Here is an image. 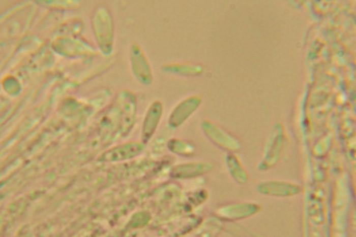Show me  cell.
<instances>
[{
    "label": "cell",
    "mask_w": 356,
    "mask_h": 237,
    "mask_svg": "<svg viewBox=\"0 0 356 237\" xmlns=\"http://www.w3.org/2000/svg\"><path fill=\"white\" fill-rule=\"evenodd\" d=\"M201 168L200 165L197 163H189L179 165L174 168L172 174L174 177H185L191 176Z\"/></svg>",
    "instance_id": "obj_7"
},
{
    "label": "cell",
    "mask_w": 356,
    "mask_h": 237,
    "mask_svg": "<svg viewBox=\"0 0 356 237\" xmlns=\"http://www.w3.org/2000/svg\"><path fill=\"white\" fill-rule=\"evenodd\" d=\"M165 71L181 75L194 76L202 71L200 66L193 64H174L165 66Z\"/></svg>",
    "instance_id": "obj_6"
},
{
    "label": "cell",
    "mask_w": 356,
    "mask_h": 237,
    "mask_svg": "<svg viewBox=\"0 0 356 237\" xmlns=\"http://www.w3.org/2000/svg\"><path fill=\"white\" fill-rule=\"evenodd\" d=\"M169 147L173 152L183 155L188 154L191 150L189 145L179 140L171 141Z\"/></svg>",
    "instance_id": "obj_8"
},
{
    "label": "cell",
    "mask_w": 356,
    "mask_h": 237,
    "mask_svg": "<svg viewBox=\"0 0 356 237\" xmlns=\"http://www.w3.org/2000/svg\"><path fill=\"white\" fill-rule=\"evenodd\" d=\"M93 24L100 47L105 52H110L113 36V22L110 14L105 9H98L93 16Z\"/></svg>",
    "instance_id": "obj_2"
},
{
    "label": "cell",
    "mask_w": 356,
    "mask_h": 237,
    "mask_svg": "<svg viewBox=\"0 0 356 237\" xmlns=\"http://www.w3.org/2000/svg\"><path fill=\"white\" fill-rule=\"evenodd\" d=\"M142 143L129 142L117 146L106 152L102 156L104 161H118L132 159L143 150Z\"/></svg>",
    "instance_id": "obj_5"
},
{
    "label": "cell",
    "mask_w": 356,
    "mask_h": 237,
    "mask_svg": "<svg viewBox=\"0 0 356 237\" xmlns=\"http://www.w3.org/2000/svg\"><path fill=\"white\" fill-rule=\"evenodd\" d=\"M163 107L159 100L153 101L145 114L141 129L142 143L149 141L155 133L162 116Z\"/></svg>",
    "instance_id": "obj_4"
},
{
    "label": "cell",
    "mask_w": 356,
    "mask_h": 237,
    "mask_svg": "<svg viewBox=\"0 0 356 237\" xmlns=\"http://www.w3.org/2000/svg\"><path fill=\"white\" fill-rule=\"evenodd\" d=\"M150 216L146 213H140L134 216L130 222V226L133 227L141 226L149 221Z\"/></svg>",
    "instance_id": "obj_9"
},
{
    "label": "cell",
    "mask_w": 356,
    "mask_h": 237,
    "mask_svg": "<svg viewBox=\"0 0 356 237\" xmlns=\"http://www.w3.org/2000/svg\"><path fill=\"white\" fill-rule=\"evenodd\" d=\"M201 102V98L197 95L188 97L181 101L170 114L169 125L175 127L182 124L197 109Z\"/></svg>",
    "instance_id": "obj_3"
},
{
    "label": "cell",
    "mask_w": 356,
    "mask_h": 237,
    "mask_svg": "<svg viewBox=\"0 0 356 237\" xmlns=\"http://www.w3.org/2000/svg\"><path fill=\"white\" fill-rule=\"evenodd\" d=\"M129 59L135 78L142 85H150L154 78L152 69L143 50L138 44L134 43L131 45Z\"/></svg>",
    "instance_id": "obj_1"
}]
</instances>
